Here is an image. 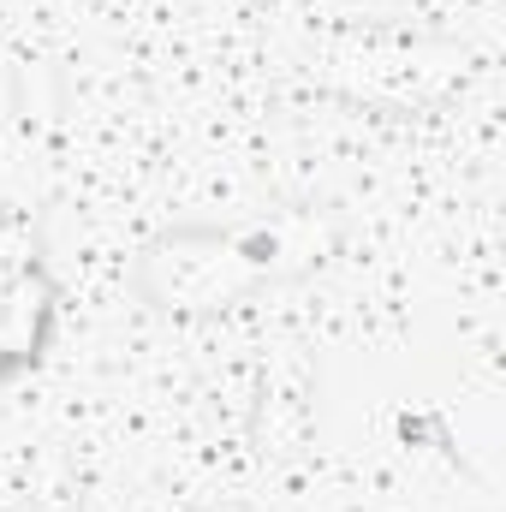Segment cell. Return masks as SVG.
Wrapping results in <instances>:
<instances>
[{
    "label": "cell",
    "instance_id": "1",
    "mask_svg": "<svg viewBox=\"0 0 506 512\" xmlns=\"http://www.w3.org/2000/svg\"><path fill=\"white\" fill-rule=\"evenodd\" d=\"M340 227L316 209H286L227 227H173L137 251L131 286L161 316H215L245 304L262 286L322 268Z\"/></svg>",
    "mask_w": 506,
    "mask_h": 512
}]
</instances>
